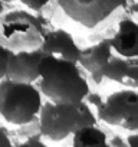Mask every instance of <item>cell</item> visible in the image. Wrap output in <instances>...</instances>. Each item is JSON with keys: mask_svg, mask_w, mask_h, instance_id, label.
<instances>
[{"mask_svg": "<svg viewBox=\"0 0 138 147\" xmlns=\"http://www.w3.org/2000/svg\"><path fill=\"white\" fill-rule=\"evenodd\" d=\"M39 91L53 102L84 101L91 88L79 63L43 53L39 63Z\"/></svg>", "mask_w": 138, "mask_h": 147, "instance_id": "cell-1", "label": "cell"}, {"mask_svg": "<svg viewBox=\"0 0 138 147\" xmlns=\"http://www.w3.org/2000/svg\"><path fill=\"white\" fill-rule=\"evenodd\" d=\"M39 133L52 141H62L85 125H95L98 118L91 105L78 102H43L38 115Z\"/></svg>", "mask_w": 138, "mask_h": 147, "instance_id": "cell-2", "label": "cell"}, {"mask_svg": "<svg viewBox=\"0 0 138 147\" xmlns=\"http://www.w3.org/2000/svg\"><path fill=\"white\" fill-rule=\"evenodd\" d=\"M43 101L39 88L30 82L3 78L0 81V117L12 125L33 123Z\"/></svg>", "mask_w": 138, "mask_h": 147, "instance_id": "cell-3", "label": "cell"}, {"mask_svg": "<svg viewBox=\"0 0 138 147\" xmlns=\"http://www.w3.org/2000/svg\"><path fill=\"white\" fill-rule=\"evenodd\" d=\"M0 20V33L12 51L40 48L46 33L40 18L26 10H12Z\"/></svg>", "mask_w": 138, "mask_h": 147, "instance_id": "cell-4", "label": "cell"}, {"mask_svg": "<svg viewBox=\"0 0 138 147\" xmlns=\"http://www.w3.org/2000/svg\"><path fill=\"white\" fill-rule=\"evenodd\" d=\"M60 10L75 23L94 29L107 22L119 9L127 7L128 0H56Z\"/></svg>", "mask_w": 138, "mask_h": 147, "instance_id": "cell-5", "label": "cell"}, {"mask_svg": "<svg viewBox=\"0 0 138 147\" xmlns=\"http://www.w3.org/2000/svg\"><path fill=\"white\" fill-rule=\"evenodd\" d=\"M96 118L121 128L138 130V91L125 88L109 94L96 108Z\"/></svg>", "mask_w": 138, "mask_h": 147, "instance_id": "cell-6", "label": "cell"}, {"mask_svg": "<svg viewBox=\"0 0 138 147\" xmlns=\"http://www.w3.org/2000/svg\"><path fill=\"white\" fill-rule=\"evenodd\" d=\"M43 56L40 48L13 51L7 59L6 78L36 84L39 80V63Z\"/></svg>", "mask_w": 138, "mask_h": 147, "instance_id": "cell-7", "label": "cell"}, {"mask_svg": "<svg viewBox=\"0 0 138 147\" xmlns=\"http://www.w3.org/2000/svg\"><path fill=\"white\" fill-rule=\"evenodd\" d=\"M112 55L114 51L111 46V40L109 38H105L85 49H81L78 63L91 75L92 81L96 85H99L104 81V69L108 65Z\"/></svg>", "mask_w": 138, "mask_h": 147, "instance_id": "cell-8", "label": "cell"}, {"mask_svg": "<svg viewBox=\"0 0 138 147\" xmlns=\"http://www.w3.org/2000/svg\"><path fill=\"white\" fill-rule=\"evenodd\" d=\"M40 51L46 55H53L76 63L81 55V48L75 42L74 36L65 29H53L46 32L40 45Z\"/></svg>", "mask_w": 138, "mask_h": 147, "instance_id": "cell-9", "label": "cell"}, {"mask_svg": "<svg viewBox=\"0 0 138 147\" xmlns=\"http://www.w3.org/2000/svg\"><path fill=\"white\" fill-rule=\"evenodd\" d=\"M112 51L124 58L138 56V22L124 16L118 22L117 32L109 38Z\"/></svg>", "mask_w": 138, "mask_h": 147, "instance_id": "cell-10", "label": "cell"}, {"mask_svg": "<svg viewBox=\"0 0 138 147\" xmlns=\"http://www.w3.org/2000/svg\"><path fill=\"white\" fill-rule=\"evenodd\" d=\"M104 78L122 84L127 88L138 90V56H114L104 69Z\"/></svg>", "mask_w": 138, "mask_h": 147, "instance_id": "cell-11", "label": "cell"}, {"mask_svg": "<svg viewBox=\"0 0 138 147\" xmlns=\"http://www.w3.org/2000/svg\"><path fill=\"white\" fill-rule=\"evenodd\" d=\"M72 147H109L107 133L95 125H85L72 134Z\"/></svg>", "mask_w": 138, "mask_h": 147, "instance_id": "cell-12", "label": "cell"}, {"mask_svg": "<svg viewBox=\"0 0 138 147\" xmlns=\"http://www.w3.org/2000/svg\"><path fill=\"white\" fill-rule=\"evenodd\" d=\"M5 3H12V2H19L23 6H26L29 10L33 12H42L49 3L50 0H3Z\"/></svg>", "mask_w": 138, "mask_h": 147, "instance_id": "cell-13", "label": "cell"}, {"mask_svg": "<svg viewBox=\"0 0 138 147\" xmlns=\"http://www.w3.org/2000/svg\"><path fill=\"white\" fill-rule=\"evenodd\" d=\"M13 51L6 46L5 43H0V81L3 78H6V69H7V59H9V55L12 53Z\"/></svg>", "mask_w": 138, "mask_h": 147, "instance_id": "cell-14", "label": "cell"}, {"mask_svg": "<svg viewBox=\"0 0 138 147\" xmlns=\"http://www.w3.org/2000/svg\"><path fill=\"white\" fill-rule=\"evenodd\" d=\"M15 147H49L43 140H42V136L40 133L39 134H32L29 136L27 138H25L23 141H20L17 146Z\"/></svg>", "mask_w": 138, "mask_h": 147, "instance_id": "cell-15", "label": "cell"}, {"mask_svg": "<svg viewBox=\"0 0 138 147\" xmlns=\"http://www.w3.org/2000/svg\"><path fill=\"white\" fill-rule=\"evenodd\" d=\"M88 105H92V107H95V108H98L101 104H102V98H101V95L99 94H95V92H91L89 91V94L85 97V100H84Z\"/></svg>", "mask_w": 138, "mask_h": 147, "instance_id": "cell-16", "label": "cell"}, {"mask_svg": "<svg viewBox=\"0 0 138 147\" xmlns=\"http://www.w3.org/2000/svg\"><path fill=\"white\" fill-rule=\"evenodd\" d=\"M0 147H15L9 133L2 125H0Z\"/></svg>", "mask_w": 138, "mask_h": 147, "instance_id": "cell-17", "label": "cell"}, {"mask_svg": "<svg viewBox=\"0 0 138 147\" xmlns=\"http://www.w3.org/2000/svg\"><path fill=\"white\" fill-rule=\"evenodd\" d=\"M109 147H128L127 146V140L122 138L121 136H114L111 140H108Z\"/></svg>", "mask_w": 138, "mask_h": 147, "instance_id": "cell-18", "label": "cell"}, {"mask_svg": "<svg viewBox=\"0 0 138 147\" xmlns=\"http://www.w3.org/2000/svg\"><path fill=\"white\" fill-rule=\"evenodd\" d=\"M127 146L128 147H138V133H132L127 137Z\"/></svg>", "mask_w": 138, "mask_h": 147, "instance_id": "cell-19", "label": "cell"}, {"mask_svg": "<svg viewBox=\"0 0 138 147\" xmlns=\"http://www.w3.org/2000/svg\"><path fill=\"white\" fill-rule=\"evenodd\" d=\"M129 10H131V13H132V15L138 16V2H135V3L129 7Z\"/></svg>", "mask_w": 138, "mask_h": 147, "instance_id": "cell-20", "label": "cell"}, {"mask_svg": "<svg viewBox=\"0 0 138 147\" xmlns=\"http://www.w3.org/2000/svg\"><path fill=\"white\" fill-rule=\"evenodd\" d=\"M5 2L3 0H0V19H2V16H3V13H5Z\"/></svg>", "mask_w": 138, "mask_h": 147, "instance_id": "cell-21", "label": "cell"}]
</instances>
